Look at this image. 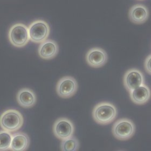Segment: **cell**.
<instances>
[{
	"label": "cell",
	"mask_w": 151,
	"mask_h": 151,
	"mask_svg": "<svg viewBox=\"0 0 151 151\" xmlns=\"http://www.w3.org/2000/svg\"><path fill=\"white\" fill-rule=\"evenodd\" d=\"M117 116L116 108L113 104L107 101L97 104L92 111L94 121L100 125H105L113 122Z\"/></svg>",
	"instance_id": "cell-1"
},
{
	"label": "cell",
	"mask_w": 151,
	"mask_h": 151,
	"mask_svg": "<svg viewBox=\"0 0 151 151\" xmlns=\"http://www.w3.org/2000/svg\"><path fill=\"white\" fill-rule=\"evenodd\" d=\"M107 54L104 49L100 47H93L86 55V60L88 65L94 68H101L106 63Z\"/></svg>",
	"instance_id": "cell-9"
},
{
	"label": "cell",
	"mask_w": 151,
	"mask_h": 151,
	"mask_svg": "<svg viewBox=\"0 0 151 151\" xmlns=\"http://www.w3.org/2000/svg\"><path fill=\"white\" fill-rule=\"evenodd\" d=\"M123 83L126 90L131 91L132 90L145 84V79L142 73L137 69H131L125 73Z\"/></svg>",
	"instance_id": "cell-8"
},
{
	"label": "cell",
	"mask_w": 151,
	"mask_h": 151,
	"mask_svg": "<svg viewBox=\"0 0 151 151\" xmlns=\"http://www.w3.org/2000/svg\"><path fill=\"white\" fill-rule=\"evenodd\" d=\"M58 51L59 47L56 42L52 40H47L40 43L38 54L41 58L50 60L56 56Z\"/></svg>",
	"instance_id": "cell-10"
},
{
	"label": "cell",
	"mask_w": 151,
	"mask_h": 151,
	"mask_svg": "<svg viewBox=\"0 0 151 151\" xmlns=\"http://www.w3.org/2000/svg\"><path fill=\"white\" fill-rule=\"evenodd\" d=\"M16 99L19 105L25 109L33 107L37 101L35 92L29 88L21 89L17 94Z\"/></svg>",
	"instance_id": "cell-12"
},
{
	"label": "cell",
	"mask_w": 151,
	"mask_h": 151,
	"mask_svg": "<svg viewBox=\"0 0 151 151\" xmlns=\"http://www.w3.org/2000/svg\"><path fill=\"white\" fill-rule=\"evenodd\" d=\"M30 40L34 43H41L47 40L50 33V26L43 20H36L28 27Z\"/></svg>",
	"instance_id": "cell-4"
},
{
	"label": "cell",
	"mask_w": 151,
	"mask_h": 151,
	"mask_svg": "<svg viewBox=\"0 0 151 151\" xmlns=\"http://www.w3.org/2000/svg\"><path fill=\"white\" fill-rule=\"evenodd\" d=\"M24 119L21 112L15 109L4 111L0 116V126L3 130L10 132H15L23 125Z\"/></svg>",
	"instance_id": "cell-2"
},
{
	"label": "cell",
	"mask_w": 151,
	"mask_h": 151,
	"mask_svg": "<svg viewBox=\"0 0 151 151\" xmlns=\"http://www.w3.org/2000/svg\"><path fill=\"white\" fill-rule=\"evenodd\" d=\"M139 1H142V0H139Z\"/></svg>",
	"instance_id": "cell-18"
},
{
	"label": "cell",
	"mask_w": 151,
	"mask_h": 151,
	"mask_svg": "<svg viewBox=\"0 0 151 151\" xmlns=\"http://www.w3.org/2000/svg\"><path fill=\"white\" fill-rule=\"evenodd\" d=\"M12 134L11 132L5 130L0 131V151L10 150Z\"/></svg>",
	"instance_id": "cell-16"
},
{
	"label": "cell",
	"mask_w": 151,
	"mask_h": 151,
	"mask_svg": "<svg viewBox=\"0 0 151 151\" xmlns=\"http://www.w3.org/2000/svg\"><path fill=\"white\" fill-rule=\"evenodd\" d=\"M60 148L63 151H77L79 148L78 140L75 137L63 140L60 144Z\"/></svg>",
	"instance_id": "cell-15"
},
{
	"label": "cell",
	"mask_w": 151,
	"mask_h": 151,
	"mask_svg": "<svg viewBox=\"0 0 151 151\" xmlns=\"http://www.w3.org/2000/svg\"><path fill=\"white\" fill-rule=\"evenodd\" d=\"M112 131L116 138L120 140H126L134 134L135 125L131 120L122 118L114 123Z\"/></svg>",
	"instance_id": "cell-5"
},
{
	"label": "cell",
	"mask_w": 151,
	"mask_h": 151,
	"mask_svg": "<svg viewBox=\"0 0 151 151\" xmlns=\"http://www.w3.org/2000/svg\"><path fill=\"white\" fill-rule=\"evenodd\" d=\"M131 101L135 104L143 105L146 103L151 97V91L145 84L129 91Z\"/></svg>",
	"instance_id": "cell-11"
},
{
	"label": "cell",
	"mask_w": 151,
	"mask_h": 151,
	"mask_svg": "<svg viewBox=\"0 0 151 151\" xmlns=\"http://www.w3.org/2000/svg\"><path fill=\"white\" fill-rule=\"evenodd\" d=\"M8 38L13 46L19 48L24 47L30 41L28 27L21 23L14 24L9 30Z\"/></svg>",
	"instance_id": "cell-3"
},
{
	"label": "cell",
	"mask_w": 151,
	"mask_h": 151,
	"mask_svg": "<svg viewBox=\"0 0 151 151\" xmlns=\"http://www.w3.org/2000/svg\"><path fill=\"white\" fill-rule=\"evenodd\" d=\"M78 89V83L71 76H65L60 79L56 85L57 94L63 98H69L75 94Z\"/></svg>",
	"instance_id": "cell-6"
},
{
	"label": "cell",
	"mask_w": 151,
	"mask_h": 151,
	"mask_svg": "<svg viewBox=\"0 0 151 151\" xmlns=\"http://www.w3.org/2000/svg\"><path fill=\"white\" fill-rule=\"evenodd\" d=\"M151 55H150L146 58V60H145V63H144V67H145V71L148 73L149 75H151Z\"/></svg>",
	"instance_id": "cell-17"
},
{
	"label": "cell",
	"mask_w": 151,
	"mask_h": 151,
	"mask_svg": "<svg viewBox=\"0 0 151 151\" xmlns=\"http://www.w3.org/2000/svg\"><path fill=\"white\" fill-rule=\"evenodd\" d=\"M129 15L131 22L135 24H142L147 20L149 12L147 8L144 5L137 4L131 8Z\"/></svg>",
	"instance_id": "cell-13"
},
{
	"label": "cell",
	"mask_w": 151,
	"mask_h": 151,
	"mask_svg": "<svg viewBox=\"0 0 151 151\" xmlns=\"http://www.w3.org/2000/svg\"><path fill=\"white\" fill-rule=\"evenodd\" d=\"M52 129L55 137L63 140L73 136L75 132V126L68 118H60L54 123Z\"/></svg>",
	"instance_id": "cell-7"
},
{
	"label": "cell",
	"mask_w": 151,
	"mask_h": 151,
	"mask_svg": "<svg viewBox=\"0 0 151 151\" xmlns=\"http://www.w3.org/2000/svg\"><path fill=\"white\" fill-rule=\"evenodd\" d=\"M30 145V138L23 132H17L12 135L10 150L13 151H26Z\"/></svg>",
	"instance_id": "cell-14"
}]
</instances>
